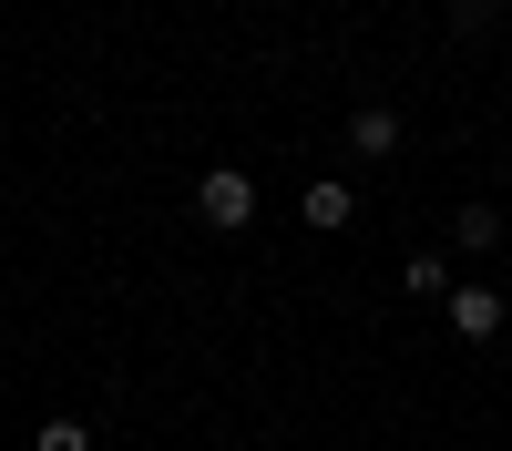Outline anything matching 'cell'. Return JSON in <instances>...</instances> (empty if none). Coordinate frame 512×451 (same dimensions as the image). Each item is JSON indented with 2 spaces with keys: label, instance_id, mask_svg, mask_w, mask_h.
Segmentation results:
<instances>
[{
  "label": "cell",
  "instance_id": "obj_1",
  "mask_svg": "<svg viewBox=\"0 0 512 451\" xmlns=\"http://www.w3.org/2000/svg\"><path fill=\"white\" fill-rule=\"evenodd\" d=\"M195 216H205V226H246V216H256V175H236V164H216V175L195 185Z\"/></svg>",
  "mask_w": 512,
  "mask_h": 451
},
{
  "label": "cell",
  "instance_id": "obj_7",
  "mask_svg": "<svg viewBox=\"0 0 512 451\" xmlns=\"http://www.w3.org/2000/svg\"><path fill=\"white\" fill-rule=\"evenodd\" d=\"M461 246H502V216H492V205H461Z\"/></svg>",
  "mask_w": 512,
  "mask_h": 451
},
{
  "label": "cell",
  "instance_id": "obj_3",
  "mask_svg": "<svg viewBox=\"0 0 512 451\" xmlns=\"http://www.w3.org/2000/svg\"><path fill=\"white\" fill-rule=\"evenodd\" d=\"M451 328L461 339H492L502 328V287H451Z\"/></svg>",
  "mask_w": 512,
  "mask_h": 451
},
{
  "label": "cell",
  "instance_id": "obj_2",
  "mask_svg": "<svg viewBox=\"0 0 512 451\" xmlns=\"http://www.w3.org/2000/svg\"><path fill=\"white\" fill-rule=\"evenodd\" d=\"M297 216H308L318 236H338V226H349V216H359V195H349V185H338V175H318L308 195H297Z\"/></svg>",
  "mask_w": 512,
  "mask_h": 451
},
{
  "label": "cell",
  "instance_id": "obj_5",
  "mask_svg": "<svg viewBox=\"0 0 512 451\" xmlns=\"http://www.w3.org/2000/svg\"><path fill=\"white\" fill-rule=\"evenodd\" d=\"M400 287H410V298H451V267H441V257H410Z\"/></svg>",
  "mask_w": 512,
  "mask_h": 451
},
{
  "label": "cell",
  "instance_id": "obj_4",
  "mask_svg": "<svg viewBox=\"0 0 512 451\" xmlns=\"http://www.w3.org/2000/svg\"><path fill=\"white\" fill-rule=\"evenodd\" d=\"M349 144H359V154H390V144H400V113H379V103L349 113Z\"/></svg>",
  "mask_w": 512,
  "mask_h": 451
},
{
  "label": "cell",
  "instance_id": "obj_6",
  "mask_svg": "<svg viewBox=\"0 0 512 451\" xmlns=\"http://www.w3.org/2000/svg\"><path fill=\"white\" fill-rule=\"evenodd\" d=\"M31 451H93V431H82V421H41Z\"/></svg>",
  "mask_w": 512,
  "mask_h": 451
}]
</instances>
